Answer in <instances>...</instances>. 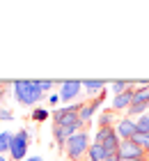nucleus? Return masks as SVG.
Segmentation results:
<instances>
[{
  "label": "nucleus",
  "mask_w": 149,
  "mask_h": 161,
  "mask_svg": "<svg viewBox=\"0 0 149 161\" xmlns=\"http://www.w3.org/2000/svg\"><path fill=\"white\" fill-rule=\"evenodd\" d=\"M80 104H69V106H64V108H55L53 111V122L60 124L64 131H67V136H73V134H78V131H83V120H80Z\"/></svg>",
  "instance_id": "1"
},
{
  "label": "nucleus",
  "mask_w": 149,
  "mask_h": 161,
  "mask_svg": "<svg viewBox=\"0 0 149 161\" xmlns=\"http://www.w3.org/2000/svg\"><path fill=\"white\" fill-rule=\"evenodd\" d=\"M14 97H16L19 104L23 106H35L44 99V92L39 90V83L37 80H14Z\"/></svg>",
  "instance_id": "2"
},
{
  "label": "nucleus",
  "mask_w": 149,
  "mask_h": 161,
  "mask_svg": "<svg viewBox=\"0 0 149 161\" xmlns=\"http://www.w3.org/2000/svg\"><path fill=\"white\" fill-rule=\"evenodd\" d=\"M94 143H99L106 157L110 154H119V145H122V138L117 136L115 127H106V129H96V136H94ZM103 157V159H106Z\"/></svg>",
  "instance_id": "3"
},
{
  "label": "nucleus",
  "mask_w": 149,
  "mask_h": 161,
  "mask_svg": "<svg viewBox=\"0 0 149 161\" xmlns=\"http://www.w3.org/2000/svg\"><path fill=\"white\" fill-rule=\"evenodd\" d=\"M64 150H67V157H69L71 161H80V159L87 154V150H89V136L85 134V131L73 134L69 141H67Z\"/></svg>",
  "instance_id": "4"
},
{
  "label": "nucleus",
  "mask_w": 149,
  "mask_h": 161,
  "mask_svg": "<svg viewBox=\"0 0 149 161\" xmlns=\"http://www.w3.org/2000/svg\"><path fill=\"white\" fill-rule=\"evenodd\" d=\"M25 154H28V131L19 129L12 138V145H9V159L25 161Z\"/></svg>",
  "instance_id": "5"
},
{
  "label": "nucleus",
  "mask_w": 149,
  "mask_h": 161,
  "mask_svg": "<svg viewBox=\"0 0 149 161\" xmlns=\"http://www.w3.org/2000/svg\"><path fill=\"white\" fill-rule=\"evenodd\" d=\"M119 159H129V161H147L149 154L140 147L138 143L133 141H122V145H119Z\"/></svg>",
  "instance_id": "6"
},
{
  "label": "nucleus",
  "mask_w": 149,
  "mask_h": 161,
  "mask_svg": "<svg viewBox=\"0 0 149 161\" xmlns=\"http://www.w3.org/2000/svg\"><path fill=\"white\" fill-rule=\"evenodd\" d=\"M83 90V80H60V101H71Z\"/></svg>",
  "instance_id": "7"
},
{
  "label": "nucleus",
  "mask_w": 149,
  "mask_h": 161,
  "mask_svg": "<svg viewBox=\"0 0 149 161\" xmlns=\"http://www.w3.org/2000/svg\"><path fill=\"white\" fill-rule=\"evenodd\" d=\"M115 131H117V136L122 138V141H131L133 136H136V120H131V118H122L117 124H115Z\"/></svg>",
  "instance_id": "8"
},
{
  "label": "nucleus",
  "mask_w": 149,
  "mask_h": 161,
  "mask_svg": "<svg viewBox=\"0 0 149 161\" xmlns=\"http://www.w3.org/2000/svg\"><path fill=\"white\" fill-rule=\"evenodd\" d=\"M133 90H136V87H131V90H126V92H122V94H115L110 108H113L115 113H117V111H129L131 104H133Z\"/></svg>",
  "instance_id": "9"
},
{
  "label": "nucleus",
  "mask_w": 149,
  "mask_h": 161,
  "mask_svg": "<svg viewBox=\"0 0 149 161\" xmlns=\"http://www.w3.org/2000/svg\"><path fill=\"white\" fill-rule=\"evenodd\" d=\"M115 111L113 108H108V111H103L99 118H96V127L99 129H106V127H115Z\"/></svg>",
  "instance_id": "10"
},
{
  "label": "nucleus",
  "mask_w": 149,
  "mask_h": 161,
  "mask_svg": "<svg viewBox=\"0 0 149 161\" xmlns=\"http://www.w3.org/2000/svg\"><path fill=\"white\" fill-rule=\"evenodd\" d=\"M106 80H83V90H87L89 94H101L106 90Z\"/></svg>",
  "instance_id": "11"
},
{
  "label": "nucleus",
  "mask_w": 149,
  "mask_h": 161,
  "mask_svg": "<svg viewBox=\"0 0 149 161\" xmlns=\"http://www.w3.org/2000/svg\"><path fill=\"white\" fill-rule=\"evenodd\" d=\"M131 87H136V85H133V80H113V83H110L113 97H115V94H122V92H126V90H131Z\"/></svg>",
  "instance_id": "12"
},
{
  "label": "nucleus",
  "mask_w": 149,
  "mask_h": 161,
  "mask_svg": "<svg viewBox=\"0 0 149 161\" xmlns=\"http://www.w3.org/2000/svg\"><path fill=\"white\" fill-rule=\"evenodd\" d=\"M12 138L14 134L12 131H0V154H9V145H12Z\"/></svg>",
  "instance_id": "13"
},
{
  "label": "nucleus",
  "mask_w": 149,
  "mask_h": 161,
  "mask_svg": "<svg viewBox=\"0 0 149 161\" xmlns=\"http://www.w3.org/2000/svg\"><path fill=\"white\" fill-rule=\"evenodd\" d=\"M87 157H89V161H103L106 152H103V147L99 143H92V145H89V150H87Z\"/></svg>",
  "instance_id": "14"
},
{
  "label": "nucleus",
  "mask_w": 149,
  "mask_h": 161,
  "mask_svg": "<svg viewBox=\"0 0 149 161\" xmlns=\"http://www.w3.org/2000/svg\"><path fill=\"white\" fill-rule=\"evenodd\" d=\"M149 111V104H133L131 108H129V111H126V118H140V115H145Z\"/></svg>",
  "instance_id": "15"
},
{
  "label": "nucleus",
  "mask_w": 149,
  "mask_h": 161,
  "mask_svg": "<svg viewBox=\"0 0 149 161\" xmlns=\"http://www.w3.org/2000/svg\"><path fill=\"white\" fill-rule=\"evenodd\" d=\"M136 127H138L136 134H149V111H147L145 115H140V118L136 120Z\"/></svg>",
  "instance_id": "16"
},
{
  "label": "nucleus",
  "mask_w": 149,
  "mask_h": 161,
  "mask_svg": "<svg viewBox=\"0 0 149 161\" xmlns=\"http://www.w3.org/2000/svg\"><path fill=\"white\" fill-rule=\"evenodd\" d=\"M53 136H55V141L60 145H67V141H69V136H67V131L60 127V124H53Z\"/></svg>",
  "instance_id": "17"
},
{
  "label": "nucleus",
  "mask_w": 149,
  "mask_h": 161,
  "mask_svg": "<svg viewBox=\"0 0 149 161\" xmlns=\"http://www.w3.org/2000/svg\"><path fill=\"white\" fill-rule=\"evenodd\" d=\"M131 141H133V143H138L140 147H142L147 154H149V134H136V136L131 138Z\"/></svg>",
  "instance_id": "18"
},
{
  "label": "nucleus",
  "mask_w": 149,
  "mask_h": 161,
  "mask_svg": "<svg viewBox=\"0 0 149 161\" xmlns=\"http://www.w3.org/2000/svg\"><path fill=\"white\" fill-rule=\"evenodd\" d=\"M46 118H48V111H44V108H35V111H32V120L44 122Z\"/></svg>",
  "instance_id": "19"
},
{
  "label": "nucleus",
  "mask_w": 149,
  "mask_h": 161,
  "mask_svg": "<svg viewBox=\"0 0 149 161\" xmlns=\"http://www.w3.org/2000/svg\"><path fill=\"white\" fill-rule=\"evenodd\" d=\"M37 83H39V90L41 92H46V90H51V87L55 85V80H37Z\"/></svg>",
  "instance_id": "20"
},
{
  "label": "nucleus",
  "mask_w": 149,
  "mask_h": 161,
  "mask_svg": "<svg viewBox=\"0 0 149 161\" xmlns=\"http://www.w3.org/2000/svg\"><path fill=\"white\" fill-rule=\"evenodd\" d=\"M3 120H14V113L7 111V108H0V122Z\"/></svg>",
  "instance_id": "21"
},
{
  "label": "nucleus",
  "mask_w": 149,
  "mask_h": 161,
  "mask_svg": "<svg viewBox=\"0 0 149 161\" xmlns=\"http://www.w3.org/2000/svg\"><path fill=\"white\" fill-rule=\"evenodd\" d=\"M48 101H51V104H53V106H55V104H57V101H60V94H51V97H48Z\"/></svg>",
  "instance_id": "22"
},
{
  "label": "nucleus",
  "mask_w": 149,
  "mask_h": 161,
  "mask_svg": "<svg viewBox=\"0 0 149 161\" xmlns=\"http://www.w3.org/2000/svg\"><path fill=\"white\" fill-rule=\"evenodd\" d=\"M5 94V80H0V97Z\"/></svg>",
  "instance_id": "23"
},
{
  "label": "nucleus",
  "mask_w": 149,
  "mask_h": 161,
  "mask_svg": "<svg viewBox=\"0 0 149 161\" xmlns=\"http://www.w3.org/2000/svg\"><path fill=\"white\" fill-rule=\"evenodd\" d=\"M25 161H44V159H41V157H28Z\"/></svg>",
  "instance_id": "24"
},
{
  "label": "nucleus",
  "mask_w": 149,
  "mask_h": 161,
  "mask_svg": "<svg viewBox=\"0 0 149 161\" xmlns=\"http://www.w3.org/2000/svg\"><path fill=\"white\" fill-rule=\"evenodd\" d=\"M0 161H7V157H5V154H0Z\"/></svg>",
  "instance_id": "25"
},
{
  "label": "nucleus",
  "mask_w": 149,
  "mask_h": 161,
  "mask_svg": "<svg viewBox=\"0 0 149 161\" xmlns=\"http://www.w3.org/2000/svg\"><path fill=\"white\" fill-rule=\"evenodd\" d=\"M0 124H3V122H0Z\"/></svg>",
  "instance_id": "26"
}]
</instances>
